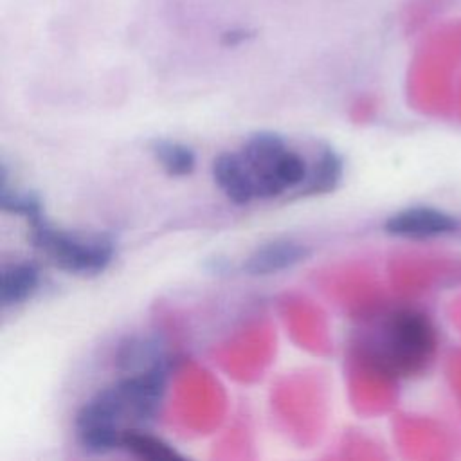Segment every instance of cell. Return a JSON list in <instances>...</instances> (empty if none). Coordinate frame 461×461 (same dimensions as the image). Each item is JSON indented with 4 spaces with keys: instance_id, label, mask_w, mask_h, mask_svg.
Wrapping results in <instances>:
<instances>
[{
    "instance_id": "cell-1",
    "label": "cell",
    "mask_w": 461,
    "mask_h": 461,
    "mask_svg": "<svg viewBox=\"0 0 461 461\" xmlns=\"http://www.w3.org/2000/svg\"><path fill=\"white\" fill-rule=\"evenodd\" d=\"M167 382V364L128 373L99 389L76 414V438L83 450L106 454L119 450L128 429H142L158 414Z\"/></svg>"
},
{
    "instance_id": "cell-2",
    "label": "cell",
    "mask_w": 461,
    "mask_h": 461,
    "mask_svg": "<svg viewBox=\"0 0 461 461\" xmlns=\"http://www.w3.org/2000/svg\"><path fill=\"white\" fill-rule=\"evenodd\" d=\"M436 351L430 319L414 308H396L369 330L364 342L366 360L380 373L407 378L421 373Z\"/></svg>"
},
{
    "instance_id": "cell-3",
    "label": "cell",
    "mask_w": 461,
    "mask_h": 461,
    "mask_svg": "<svg viewBox=\"0 0 461 461\" xmlns=\"http://www.w3.org/2000/svg\"><path fill=\"white\" fill-rule=\"evenodd\" d=\"M31 241L56 267L68 274L95 276L113 259V241L108 236H81L52 227L43 216L31 221Z\"/></svg>"
},
{
    "instance_id": "cell-4",
    "label": "cell",
    "mask_w": 461,
    "mask_h": 461,
    "mask_svg": "<svg viewBox=\"0 0 461 461\" xmlns=\"http://www.w3.org/2000/svg\"><path fill=\"white\" fill-rule=\"evenodd\" d=\"M286 149L285 140L272 131H258L245 140L240 153L252 175L256 198L267 200L286 191L279 180V162Z\"/></svg>"
},
{
    "instance_id": "cell-5",
    "label": "cell",
    "mask_w": 461,
    "mask_h": 461,
    "mask_svg": "<svg viewBox=\"0 0 461 461\" xmlns=\"http://www.w3.org/2000/svg\"><path fill=\"white\" fill-rule=\"evenodd\" d=\"M456 229V220L434 207H407L391 214L384 230L391 236L407 240H429L452 232Z\"/></svg>"
},
{
    "instance_id": "cell-6",
    "label": "cell",
    "mask_w": 461,
    "mask_h": 461,
    "mask_svg": "<svg viewBox=\"0 0 461 461\" xmlns=\"http://www.w3.org/2000/svg\"><path fill=\"white\" fill-rule=\"evenodd\" d=\"M212 180L218 189L236 205H245L256 198L252 175L240 151H225L212 160Z\"/></svg>"
},
{
    "instance_id": "cell-7",
    "label": "cell",
    "mask_w": 461,
    "mask_h": 461,
    "mask_svg": "<svg viewBox=\"0 0 461 461\" xmlns=\"http://www.w3.org/2000/svg\"><path fill=\"white\" fill-rule=\"evenodd\" d=\"M308 256L306 245L294 240H272L259 245L243 263V270L250 276H270L283 272Z\"/></svg>"
},
{
    "instance_id": "cell-8",
    "label": "cell",
    "mask_w": 461,
    "mask_h": 461,
    "mask_svg": "<svg viewBox=\"0 0 461 461\" xmlns=\"http://www.w3.org/2000/svg\"><path fill=\"white\" fill-rule=\"evenodd\" d=\"M40 285V270L32 263H7L0 270V304L16 306L31 299Z\"/></svg>"
},
{
    "instance_id": "cell-9",
    "label": "cell",
    "mask_w": 461,
    "mask_h": 461,
    "mask_svg": "<svg viewBox=\"0 0 461 461\" xmlns=\"http://www.w3.org/2000/svg\"><path fill=\"white\" fill-rule=\"evenodd\" d=\"M164 362L167 360L162 346L155 339L148 337H128L119 344L115 353V364L126 375L146 371Z\"/></svg>"
},
{
    "instance_id": "cell-10",
    "label": "cell",
    "mask_w": 461,
    "mask_h": 461,
    "mask_svg": "<svg viewBox=\"0 0 461 461\" xmlns=\"http://www.w3.org/2000/svg\"><path fill=\"white\" fill-rule=\"evenodd\" d=\"M119 450H124L126 454L146 461H175L184 457L171 443L149 434L144 429L124 430Z\"/></svg>"
},
{
    "instance_id": "cell-11",
    "label": "cell",
    "mask_w": 461,
    "mask_h": 461,
    "mask_svg": "<svg viewBox=\"0 0 461 461\" xmlns=\"http://www.w3.org/2000/svg\"><path fill=\"white\" fill-rule=\"evenodd\" d=\"M340 178H342L340 155L333 148L322 146L313 164L308 167V176L301 187L304 194H322L335 189Z\"/></svg>"
},
{
    "instance_id": "cell-12",
    "label": "cell",
    "mask_w": 461,
    "mask_h": 461,
    "mask_svg": "<svg viewBox=\"0 0 461 461\" xmlns=\"http://www.w3.org/2000/svg\"><path fill=\"white\" fill-rule=\"evenodd\" d=\"M153 157L169 176H185L194 171L196 155L182 142L157 140L153 144Z\"/></svg>"
},
{
    "instance_id": "cell-13",
    "label": "cell",
    "mask_w": 461,
    "mask_h": 461,
    "mask_svg": "<svg viewBox=\"0 0 461 461\" xmlns=\"http://www.w3.org/2000/svg\"><path fill=\"white\" fill-rule=\"evenodd\" d=\"M0 207L5 212H13V214L23 216L29 223L43 216L41 202H40V198L36 194L11 191L4 182H2V191H0Z\"/></svg>"
},
{
    "instance_id": "cell-14",
    "label": "cell",
    "mask_w": 461,
    "mask_h": 461,
    "mask_svg": "<svg viewBox=\"0 0 461 461\" xmlns=\"http://www.w3.org/2000/svg\"><path fill=\"white\" fill-rule=\"evenodd\" d=\"M250 38V32L245 31V29H232V31H227L223 36H221V43L227 45V47H236L240 43H243L245 40Z\"/></svg>"
}]
</instances>
